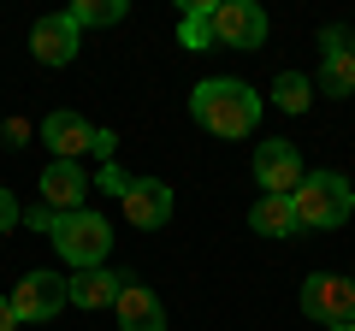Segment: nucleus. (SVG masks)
<instances>
[{
  "label": "nucleus",
  "instance_id": "f257e3e1",
  "mask_svg": "<svg viewBox=\"0 0 355 331\" xmlns=\"http://www.w3.org/2000/svg\"><path fill=\"white\" fill-rule=\"evenodd\" d=\"M190 113L202 130H214V136H249L254 125H261V95L243 83V77H207V83H196L190 95Z\"/></svg>",
  "mask_w": 355,
  "mask_h": 331
},
{
  "label": "nucleus",
  "instance_id": "f03ea898",
  "mask_svg": "<svg viewBox=\"0 0 355 331\" xmlns=\"http://www.w3.org/2000/svg\"><path fill=\"white\" fill-rule=\"evenodd\" d=\"M291 207H296V225L302 231H331V225H343L355 213V190H349L343 172H308L296 184Z\"/></svg>",
  "mask_w": 355,
  "mask_h": 331
},
{
  "label": "nucleus",
  "instance_id": "7ed1b4c3",
  "mask_svg": "<svg viewBox=\"0 0 355 331\" xmlns=\"http://www.w3.org/2000/svg\"><path fill=\"white\" fill-rule=\"evenodd\" d=\"M53 249H60V260H65V267H77V272L107 267V249H113V225H107L95 207L60 213V225H53Z\"/></svg>",
  "mask_w": 355,
  "mask_h": 331
},
{
  "label": "nucleus",
  "instance_id": "20e7f679",
  "mask_svg": "<svg viewBox=\"0 0 355 331\" xmlns=\"http://www.w3.org/2000/svg\"><path fill=\"white\" fill-rule=\"evenodd\" d=\"M266 42V12L254 0H219L214 6V48H237V53H254Z\"/></svg>",
  "mask_w": 355,
  "mask_h": 331
},
{
  "label": "nucleus",
  "instance_id": "39448f33",
  "mask_svg": "<svg viewBox=\"0 0 355 331\" xmlns=\"http://www.w3.org/2000/svg\"><path fill=\"white\" fill-rule=\"evenodd\" d=\"M302 154H296V142L272 136V142H254V184H261L266 195H296V184H302Z\"/></svg>",
  "mask_w": 355,
  "mask_h": 331
},
{
  "label": "nucleus",
  "instance_id": "423d86ee",
  "mask_svg": "<svg viewBox=\"0 0 355 331\" xmlns=\"http://www.w3.org/2000/svg\"><path fill=\"white\" fill-rule=\"evenodd\" d=\"M60 307H71V296H65V278L60 272H24L12 290V314L18 325H42V319H53Z\"/></svg>",
  "mask_w": 355,
  "mask_h": 331
},
{
  "label": "nucleus",
  "instance_id": "0eeeda50",
  "mask_svg": "<svg viewBox=\"0 0 355 331\" xmlns=\"http://www.w3.org/2000/svg\"><path fill=\"white\" fill-rule=\"evenodd\" d=\"M302 314L326 319V325H349L355 319V278H338V272H314L302 284Z\"/></svg>",
  "mask_w": 355,
  "mask_h": 331
},
{
  "label": "nucleus",
  "instance_id": "6e6552de",
  "mask_svg": "<svg viewBox=\"0 0 355 331\" xmlns=\"http://www.w3.org/2000/svg\"><path fill=\"white\" fill-rule=\"evenodd\" d=\"M42 142L53 148V160L83 166V154H95V125H89L83 113H71V107H53V113L42 118Z\"/></svg>",
  "mask_w": 355,
  "mask_h": 331
},
{
  "label": "nucleus",
  "instance_id": "1a4fd4ad",
  "mask_svg": "<svg viewBox=\"0 0 355 331\" xmlns=\"http://www.w3.org/2000/svg\"><path fill=\"white\" fill-rule=\"evenodd\" d=\"M77 48H83V30H77L65 12L36 18V30H30V53H36V65H71Z\"/></svg>",
  "mask_w": 355,
  "mask_h": 331
},
{
  "label": "nucleus",
  "instance_id": "9d476101",
  "mask_svg": "<svg viewBox=\"0 0 355 331\" xmlns=\"http://www.w3.org/2000/svg\"><path fill=\"white\" fill-rule=\"evenodd\" d=\"M125 219L137 231H160L166 219H172V184H160V178H130V190H125Z\"/></svg>",
  "mask_w": 355,
  "mask_h": 331
},
{
  "label": "nucleus",
  "instance_id": "9b49d317",
  "mask_svg": "<svg viewBox=\"0 0 355 331\" xmlns=\"http://www.w3.org/2000/svg\"><path fill=\"white\" fill-rule=\"evenodd\" d=\"M89 190H95V184H89V172L77 160H48V172H42V202H48L53 213H77Z\"/></svg>",
  "mask_w": 355,
  "mask_h": 331
},
{
  "label": "nucleus",
  "instance_id": "f8f14e48",
  "mask_svg": "<svg viewBox=\"0 0 355 331\" xmlns=\"http://www.w3.org/2000/svg\"><path fill=\"white\" fill-rule=\"evenodd\" d=\"M125 284H130V272H113V267H89V272H71V278H65V296H71V307L95 314V307H113Z\"/></svg>",
  "mask_w": 355,
  "mask_h": 331
},
{
  "label": "nucleus",
  "instance_id": "ddd939ff",
  "mask_svg": "<svg viewBox=\"0 0 355 331\" xmlns=\"http://www.w3.org/2000/svg\"><path fill=\"white\" fill-rule=\"evenodd\" d=\"M113 314H119V331H166V302L148 290V284H137V278L119 290Z\"/></svg>",
  "mask_w": 355,
  "mask_h": 331
},
{
  "label": "nucleus",
  "instance_id": "4468645a",
  "mask_svg": "<svg viewBox=\"0 0 355 331\" xmlns=\"http://www.w3.org/2000/svg\"><path fill=\"white\" fill-rule=\"evenodd\" d=\"M249 225H254V237H296V207H291V195H261V202L249 207Z\"/></svg>",
  "mask_w": 355,
  "mask_h": 331
},
{
  "label": "nucleus",
  "instance_id": "2eb2a0df",
  "mask_svg": "<svg viewBox=\"0 0 355 331\" xmlns=\"http://www.w3.org/2000/svg\"><path fill=\"white\" fill-rule=\"evenodd\" d=\"M214 6H219V0H190L184 18H178V42H184L190 53H207V48H214Z\"/></svg>",
  "mask_w": 355,
  "mask_h": 331
},
{
  "label": "nucleus",
  "instance_id": "dca6fc26",
  "mask_svg": "<svg viewBox=\"0 0 355 331\" xmlns=\"http://www.w3.org/2000/svg\"><path fill=\"white\" fill-rule=\"evenodd\" d=\"M320 95H331V101H343V95H355V53L338 48L320 60Z\"/></svg>",
  "mask_w": 355,
  "mask_h": 331
},
{
  "label": "nucleus",
  "instance_id": "f3484780",
  "mask_svg": "<svg viewBox=\"0 0 355 331\" xmlns=\"http://www.w3.org/2000/svg\"><path fill=\"white\" fill-rule=\"evenodd\" d=\"M130 6L125 0H77V6H65V18H71L77 30H107V24H119Z\"/></svg>",
  "mask_w": 355,
  "mask_h": 331
},
{
  "label": "nucleus",
  "instance_id": "a211bd4d",
  "mask_svg": "<svg viewBox=\"0 0 355 331\" xmlns=\"http://www.w3.org/2000/svg\"><path fill=\"white\" fill-rule=\"evenodd\" d=\"M308 101H314V83H308L302 71H284L279 83H272V107H279V113H308Z\"/></svg>",
  "mask_w": 355,
  "mask_h": 331
},
{
  "label": "nucleus",
  "instance_id": "6ab92c4d",
  "mask_svg": "<svg viewBox=\"0 0 355 331\" xmlns=\"http://www.w3.org/2000/svg\"><path fill=\"white\" fill-rule=\"evenodd\" d=\"M95 190H107V195H119V202H125V190H130V178H125V172H119L113 160H107V166H101V178H95Z\"/></svg>",
  "mask_w": 355,
  "mask_h": 331
},
{
  "label": "nucleus",
  "instance_id": "aec40b11",
  "mask_svg": "<svg viewBox=\"0 0 355 331\" xmlns=\"http://www.w3.org/2000/svg\"><path fill=\"white\" fill-rule=\"evenodd\" d=\"M24 225H30V231H48V237H53V225H60V213H53L48 202H36V207H24Z\"/></svg>",
  "mask_w": 355,
  "mask_h": 331
},
{
  "label": "nucleus",
  "instance_id": "412c9836",
  "mask_svg": "<svg viewBox=\"0 0 355 331\" xmlns=\"http://www.w3.org/2000/svg\"><path fill=\"white\" fill-rule=\"evenodd\" d=\"M18 219H24V207H18V202H12V190L0 184V231H12Z\"/></svg>",
  "mask_w": 355,
  "mask_h": 331
},
{
  "label": "nucleus",
  "instance_id": "4be33fe9",
  "mask_svg": "<svg viewBox=\"0 0 355 331\" xmlns=\"http://www.w3.org/2000/svg\"><path fill=\"white\" fill-rule=\"evenodd\" d=\"M0 136H6V148H24L30 125H24V118H6V125H0Z\"/></svg>",
  "mask_w": 355,
  "mask_h": 331
},
{
  "label": "nucleus",
  "instance_id": "5701e85b",
  "mask_svg": "<svg viewBox=\"0 0 355 331\" xmlns=\"http://www.w3.org/2000/svg\"><path fill=\"white\" fill-rule=\"evenodd\" d=\"M113 148H119V136H113V130H101V125H95V154H101V166L113 160Z\"/></svg>",
  "mask_w": 355,
  "mask_h": 331
},
{
  "label": "nucleus",
  "instance_id": "b1692460",
  "mask_svg": "<svg viewBox=\"0 0 355 331\" xmlns=\"http://www.w3.org/2000/svg\"><path fill=\"white\" fill-rule=\"evenodd\" d=\"M338 48H349V36L343 30H320V53H338Z\"/></svg>",
  "mask_w": 355,
  "mask_h": 331
},
{
  "label": "nucleus",
  "instance_id": "393cba45",
  "mask_svg": "<svg viewBox=\"0 0 355 331\" xmlns=\"http://www.w3.org/2000/svg\"><path fill=\"white\" fill-rule=\"evenodd\" d=\"M0 331H18V314H12V296H0Z\"/></svg>",
  "mask_w": 355,
  "mask_h": 331
},
{
  "label": "nucleus",
  "instance_id": "a878e982",
  "mask_svg": "<svg viewBox=\"0 0 355 331\" xmlns=\"http://www.w3.org/2000/svg\"><path fill=\"white\" fill-rule=\"evenodd\" d=\"M331 331H355V319H349V325H331Z\"/></svg>",
  "mask_w": 355,
  "mask_h": 331
},
{
  "label": "nucleus",
  "instance_id": "bb28decb",
  "mask_svg": "<svg viewBox=\"0 0 355 331\" xmlns=\"http://www.w3.org/2000/svg\"><path fill=\"white\" fill-rule=\"evenodd\" d=\"M349 53H355V36H349Z\"/></svg>",
  "mask_w": 355,
  "mask_h": 331
}]
</instances>
